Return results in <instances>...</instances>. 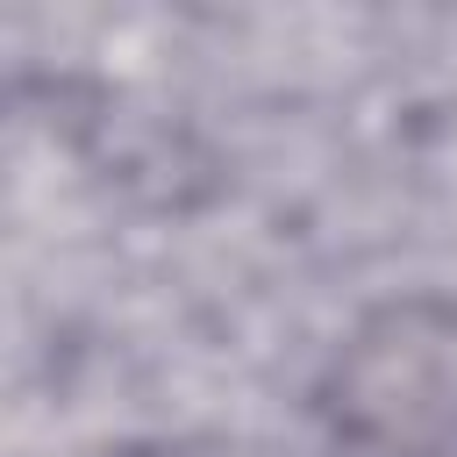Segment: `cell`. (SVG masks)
Masks as SVG:
<instances>
[{"mask_svg": "<svg viewBox=\"0 0 457 457\" xmlns=\"http://www.w3.org/2000/svg\"><path fill=\"white\" fill-rule=\"evenodd\" d=\"M321 407L336 443L378 457H443L457 443V300H393L336 343Z\"/></svg>", "mask_w": 457, "mask_h": 457, "instance_id": "1", "label": "cell"}]
</instances>
